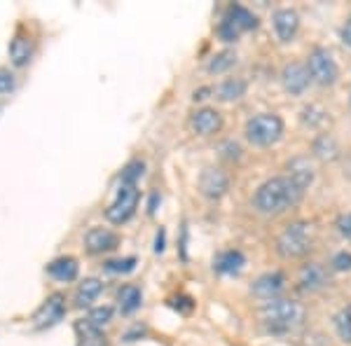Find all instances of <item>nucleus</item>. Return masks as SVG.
<instances>
[{
    "instance_id": "28",
    "label": "nucleus",
    "mask_w": 351,
    "mask_h": 346,
    "mask_svg": "<svg viewBox=\"0 0 351 346\" xmlns=\"http://www.w3.org/2000/svg\"><path fill=\"white\" fill-rule=\"evenodd\" d=\"M145 173V162L143 160H132L124 164L122 173H120V183L122 185H138V180Z\"/></svg>"
},
{
    "instance_id": "27",
    "label": "nucleus",
    "mask_w": 351,
    "mask_h": 346,
    "mask_svg": "<svg viewBox=\"0 0 351 346\" xmlns=\"http://www.w3.org/2000/svg\"><path fill=\"white\" fill-rule=\"evenodd\" d=\"M314 152L326 162H332L339 157V147H337L335 138H332L330 134H321L319 138L314 140Z\"/></svg>"
},
{
    "instance_id": "22",
    "label": "nucleus",
    "mask_w": 351,
    "mask_h": 346,
    "mask_svg": "<svg viewBox=\"0 0 351 346\" xmlns=\"http://www.w3.org/2000/svg\"><path fill=\"white\" fill-rule=\"evenodd\" d=\"M104 293V281L101 279H84L75 291V306L77 309H87L92 306V302H96V297Z\"/></svg>"
},
{
    "instance_id": "35",
    "label": "nucleus",
    "mask_w": 351,
    "mask_h": 346,
    "mask_svg": "<svg viewBox=\"0 0 351 346\" xmlns=\"http://www.w3.org/2000/svg\"><path fill=\"white\" fill-rule=\"evenodd\" d=\"M164 243H167V230H164V227H160V230H157V234H155V253L160 255V253H164Z\"/></svg>"
},
{
    "instance_id": "19",
    "label": "nucleus",
    "mask_w": 351,
    "mask_h": 346,
    "mask_svg": "<svg viewBox=\"0 0 351 346\" xmlns=\"http://www.w3.org/2000/svg\"><path fill=\"white\" fill-rule=\"evenodd\" d=\"M77 271H80V264H77L75 258L71 255H64V258H56L47 264V274L52 276L54 281L59 283H71L77 279Z\"/></svg>"
},
{
    "instance_id": "12",
    "label": "nucleus",
    "mask_w": 351,
    "mask_h": 346,
    "mask_svg": "<svg viewBox=\"0 0 351 346\" xmlns=\"http://www.w3.org/2000/svg\"><path fill=\"white\" fill-rule=\"evenodd\" d=\"M190 129L197 136H213L223 129V115H220V110H216V108H211V106L197 108L190 115Z\"/></svg>"
},
{
    "instance_id": "18",
    "label": "nucleus",
    "mask_w": 351,
    "mask_h": 346,
    "mask_svg": "<svg viewBox=\"0 0 351 346\" xmlns=\"http://www.w3.org/2000/svg\"><path fill=\"white\" fill-rule=\"evenodd\" d=\"M73 330H75L77 346H108V337H106V332L101 330V328H94L87 319L75 321Z\"/></svg>"
},
{
    "instance_id": "3",
    "label": "nucleus",
    "mask_w": 351,
    "mask_h": 346,
    "mask_svg": "<svg viewBox=\"0 0 351 346\" xmlns=\"http://www.w3.org/2000/svg\"><path fill=\"white\" fill-rule=\"evenodd\" d=\"M314 248V225L307 220H293L276 236V253L284 260H300Z\"/></svg>"
},
{
    "instance_id": "37",
    "label": "nucleus",
    "mask_w": 351,
    "mask_h": 346,
    "mask_svg": "<svg viewBox=\"0 0 351 346\" xmlns=\"http://www.w3.org/2000/svg\"><path fill=\"white\" fill-rule=\"evenodd\" d=\"M208 92H213V89H211V87H204V89H199V92L192 94V99H195V101H204V99H206V94H208Z\"/></svg>"
},
{
    "instance_id": "38",
    "label": "nucleus",
    "mask_w": 351,
    "mask_h": 346,
    "mask_svg": "<svg viewBox=\"0 0 351 346\" xmlns=\"http://www.w3.org/2000/svg\"><path fill=\"white\" fill-rule=\"evenodd\" d=\"M0 110H3V106H0Z\"/></svg>"
},
{
    "instance_id": "31",
    "label": "nucleus",
    "mask_w": 351,
    "mask_h": 346,
    "mask_svg": "<svg viewBox=\"0 0 351 346\" xmlns=\"http://www.w3.org/2000/svg\"><path fill=\"white\" fill-rule=\"evenodd\" d=\"M330 269L332 271H349L351 269V253L349 251H339V253L332 255Z\"/></svg>"
},
{
    "instance_id": "4",
    "label": "nucleus",
    "mask_w": 351,
    "mask_h": 346,
    "mask_svg": "<svg viewBox=\"0 0 351 346\" xmlns=\"http://www.w3.org/2000/svg\"><path fill=\"white\" fill-rule=\"evenodd\" d=\"M246 140L258 147H269L279 143L284 136V120L276 112H258L243 127Z\"/></svg>"
},
{
    "instance_id": "11",
    "label": "nucleus",
    "mask_w": 351,
    "mask_h": 346,
    "mask_svg": "<svg viewBox=\"0 0 351 346\" xmlns=\"http://www.w3.org/2000/svg\"><path fill=\"white\" fill-rule=\"evenodd\" d=\"M286 288V274L279 269L274 271H265V274H260L256 281H253L251 286V293L256 295L258 299H263V302H269V299H276L281 293H284Z\"/></svg>"
},
{
    "instance_id": "1",
    "label": "nucleus",
    "mask_w": 351,
    "mask_h": 346,
    "mask_svg": "<svg viewBox=\"0 0 351 346\" xmlns=\"http://www.w3.org/2000/svg\"><path fill=\"white\" fill-rule=\"evenodd\" d=\"M300 199H302V192L298 190L288 175H274L256 190L253 206L263 215H281L295 206Z\"/></svg>"
},
{
    "instance_id": "10",
    "label": "nucleus",
    "mask_w": 351,
    "mask_h": 346,
    "mask_svg": "<svg viewBox=\"0 0 351 346\" xmlns=\"http://www.w3.org/2000/svg\"><path fill=\"white\" fill-rule=\"evenodd\" d=\"M281 84H284V89L291 96H302L311 84V75H309L307 64L288 61V64L281 68Z\"/></svg>"
},
{
    "instance_id": "24",
    "label": "nucleus",
    "mask_w": 351,
    "mask_h": 346,
    "mask_svg": "<svg viewBox=\"0 0 351 346\" xmlns=\"http://www.w3.org/2000/svg\"><path fill=\"white\" fill-rule=\"evenodd\" d=\"M332 328L342 344H351V304H344L332 316Z\"/></svg>"
},
{
    "instance_id": "33",
    "label": "nucleus",
    "mask_w": 351,
    "mask_h": 346,
    "mask_svg": "<svg viewBox=\"0 0 351 346\" xmlns=\"http://www.w3.org/2000/svg\"><path fill=\"white\" fill-rule=\"evenodd\" d=\"M335 227H337V232L342 234V239H347V241H351V211L349 213H342L337 218V223H335Z\"/></svg>"
},
{
    "instance_id": "2",
    "label": "nucleus",
    "mask_w": 351,
    "mask_h": 346,
    "mask_svg": "<svg viewBox=\"0 0 351 346\" xmlns=\"http://www.w3.org/2000/svg\"><path fill=\"white\" fill-rule=\"evenodd\" d=\"M260 321L269 332L295 330L304 321V306L298 299H269V302H263V306H260Z\"/></svg>"
},
{
    "instance_id": "32",
    "label": "nucleus",
    "mask_w": 351,
    "mask_h": 346,
    "mask_svg": "<svg viewBox=\"0 0 351 346\" xmlns=\"http://www.w3.org/2000/svg\"><path fill=\"white\" fill-rule=\"evenodd\" d=\"M14 73L8 71V68H0V94H10L14 89Z\"/></svg>"
},
{
    "instance_id": "9",
    "label": "nucleus",
    "mask_w": 351,
    "mask_h": 346,
    "mask_svg": "<svg viewBox=\"0 0 351 346\" xmlns=\"http://www.w3.org/2000/svg\"><path fill=\"white\" fill-rule=\"evenodd\" d=\"M230 190V175L218 166H206L199 175V192L206 199L218 201L228 195Z\"/></svg>"
},
{
    "instance_id": "15",
    "label": "nucleus",
    "mask_w": 351,
    "mask_h": 346,
    "mask_svg": "<svg viewBox=\"0 0 351 346\" xmlns=\"http://www.w3.org/2000/svg\"><path fill=\"white\" fill-rule=\"evenodd\" d=\"M328 281H330V274H328V269L321 262L302 264L300 276H298V286H300V291H304V293L324 291V288L328 286Z\"/></svg>"
},
{
    "instance_id": "7",
    "label": "nucleus",
    "mask_w": 351,
    "mask_h": 346,
    "mask_svg": "<svg viewBox=\"0 0 351 346\" xmlns=\"http://www.w3.org/2000/svg\"><path fill=\"white\" fill-rule=\"evenodd\" d=\"M138 201H141V190H138V187H136V185H120L115 201L106 208V218H108V223L124 225L127 220H132L136 208H138Z\"/></svg>"
},
{
    "instance_id": "6",
    "label": "nucleus",
    "mask_w": 351,
    "mask_h": 346,
    "mask_svg": "<svg viewBox=\"0 0 351 346\" xmlns=\"http://www.w3.org/2000/svg\"><path fill=\"white\" fill-rule=\"evenodd\" d=\"M307 68H309L311 82L321 84V87H332L339 77V68H337L335 56H332L330 49H326V47L311 49L307 56Z\"/></svg>"
},
{
    "instance_id": "30",
    "label": "nucleus",
    "mask_w": 351,
    "mask_h": 346,
    "mask_svg": "<svg viewBox=\"0 0 351 346\" xmlns=\"http://www.w3.org/2000/svg\"><path fill=\"white\" fill-rule=\"evenodd\" d=\"M112 314H115V311H112V306L104 304V306H96V309L89 311L87 321L92 323L94 328H101V330H104V328L112 321Z\"/></svg>"
},
{
    "instance_id": "29",
    "label": "nucleus",
    "mask_w": 351,
    "mask_h": 346,
    "mask_svg": "<svg viewBox=\"0 0 351 346\" xmlns=\"http://www.w3.org/2000/svg\"><path fill=\"white\" fill-rule=\"evenodd\" d=\"M136 264H138V260H136L134 255H129V258L106 260L104 269L110 271V274H132V271L136 269Z\"/></svg>"
},
{
    "instance_id": "17",
    "label": "nucleus",
    "mask_w": 351,
    "mask_h": 346,
    "mask_svg": "<svg viewBox=\"0 0 351 346\" xmlns=\"http://www.w3.org/2000/svg\"><path fill=\"white\" fill-rule=\"evenodd\" d=\"M246 267V255L239 248H228V251H220L213 258V271L220 276H237Z\"/></svg>"
},
{
    "instance_id": "21",
    "label": "nucleus",
    "mask_w": 351,
    "mask_h": 346,
    "mask_svg": "<svg viewBox=\"0 0 351 346\" xmlns=\"http://www.w3.org/2000/svg\"><path fill=\"white\" fill-rule=\"evenodd\" d=\"M246 92H248V84L246 80H241V77H228V80H223L213 89L216 99L223 101V103H234V101L243 99Z\"/></svg>"
},
{
    "instance_id": "34",
    "label": "nucleus",
    "mask_w": 351,
    "mask_h": 346,
    "mask_svg": "<svg viewBox=\"0 0 351 346\" xmlns=\"http://www.w3.org/2000/svg\"><path fill=\"white\" fill-rule=\"evenodd\" d=\"M339 40L351 49V14L347 16V21L342 24V28H339Z\"/></svg>"
},
{
    "instance_id": "14",
    "label": "nucleus",
    "mask_w": 351,
    "mask_h": 346,
    "mask_svg": "<svg viewBox=\"0 0 351 346\" xmlns=\"http://www.w3.org/2000/svg\"><path fill=\"white\" fill-rule=\"evenodd\" d=\"M120 246V236L115 234L108 227H92V230L84 234V248L92 255H104L110 253Z\"/></svg>"
},
{
    "instance_id": "20",
    "label": "nucleus",
    "mask_w": 351,
    "mask_h": 346,
    "mask_svg": "<svg viewBox=\"0 0 351 346\" xmlns=\"http://www.w3.org/2000/svg\"><path fill=\"white\" fill-rule=\"evenodd\" d=\"M31 56H33L31 36L24 31H16V36L12 38V42H10V59H12V64L16 68H21L31 61Z\"/></svg>"
},
{
    "instance_id": "5",
    "label": "nucleus",
    "mask_w": 351,
    "mask_h": 346,
    "mask_svg": "<svg viewBox=\"0 0 351 346\" xmlns=\"http://www.w3.org/2000/svg\"><path fill=\"white\" fill-rule=\"evenodd\" d=\"M256 28H258V16L248 8H243V5L232 3L230 8L225 10V16L218 24L216 33L223 42H237L241 38V33L256 31Z\"/></svg>"
},
{
    "instance_id": "13",
    "label": "nucleus",
    "mask_w": 351,
    "mask_h": 346,
    "mask_svg": "<svg viewBox=\"0 0 351 346\" xmlns=\"http://www.w3.org/2000/svg\"><path fill=\"white\" fill-rule=\"evenodd\" d=\"M271 26L279 38V42H293L300 31V14L293 8H281L271 14Z\"/></svg>"
},
{
    "instance_id": "23",
    "label": "nucleus",
    "mask_w": 351,
    "mask_h": 346,
    "mask_svg": "<svg viewBox=\"0 0 351 346\" xmlns=\"http://www.w3.org/2000/svg\"><path fill=\"white\" fill-rule=\"evenodd\" d=\"M141 304H143V293H141L138 286L127 283L117 291V306H120L122 314H134Z\"/></svg>"
},
{
    "instance_id": "26",
    "label": "nucleus",
    "mask_w": 351,
    "mask_h": 346,
    "mask_svg": "<svg viewBox=\"0 0 351 346\" xmlns=\"http://www.w3.org/2000/svg\"><path fill=\"white\" fill-rule=\"evenodd\" d=\"M328 115H330V112L324 110L321 106L309 103V106L302 108V112H300V120H302L304 127H309V129H321L324 124H328V120H330Z\"/></svg>"
},
{
    "instance_id": "36",
    "label": "nucleus",
    "mask_w": 351,
    "mask_h": 346,
    "mask_svg": "<svg viewBox=\"0 0 351 346\" xmlns=\"http://www.w3.org/2000/svg\"><path fill=\"white\" fill-rule=\"evenodd\" d=\"M157 201H162L160 192H152V197H150V203H148V211H150V215L157 211Z\"/></svg>"
},
{
    "instance_id": "8",
    "label": "nucleus",
    "mask_w": 351,
    "mask_h": 346,
    "mask_svg": "<svg viewBox=\"0 0 351 346\" xmlns=\"http://www.w3.org/2000/svg\"><path fill=\"white\" fill-rule=\"evenodd\" d=\"M64 316H66V297L61 293H54L38 306L36 314L31 316V323L36 330H49L56 323L64 321Z\"/></svg>"
},
{
    "instance_id": "25",
    "label": "nucleus",
    "mask_w": 351,
    "mask_h": 346,
    "mask_svg": "<svg viewBox=\"0 0 351 346\" xmlns=\"http://www.w3.org/2000/svg\"><path fill=\"white\" fill-rule=\"evenodd\" d=\"M234 64H237V52H234V49H223V52L213 54L211 59H208L206 71L211 73V75H223V73H228Z\"/></svg>"
},
{
    "instance_id": "16",
    "label": "nucleus",
    "mask_w": 351,
    "mask_h": 346,
    "mask_svg": "<svg viewBox=\"0 0 351 346\" xmlns=\"http://www.w3.org/2000/svg\"><path fill=\"white\" fill-rule=\"evenodd\" d=\"M286 171H288V178L295 183V187L300 192H307L311 185H314V178H316V169L311 164L309 157H293L291 162L286 164Z\"/></svg>"
}]
</instances>
